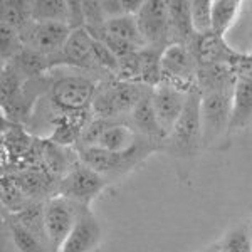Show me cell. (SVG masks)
<instances>
[{
	"label": "cell",
	"instance_id": "obj_15",
	"mask_svg": "<svg viewBox=\"0 0 252 252\" xmlns=\"http://www.w3.org/2000/svg\"><path fill=\"white\" fill-rule=\"evenodd\" d=\"M198 66H212V64H230L237 56V51L225 42V37L215 35L214 32L205 35H195L190 44Z\"/></svg>",
	"mask_w": 252,
	"mask_h": 252
},
{
	"label": "cell",
	"instance_id": "obj_27",
	"mask_svg": "<svg viewBox=\"0 0 252 252\" xmlns=\"http://www.w3.org/2000/svg\"><path fill=\"white\" fill-rule=\"evenodd\" d=\"M7 229H9L12 242L15 244L19 252H51L49 247L42 241H39L34 234H31L27 229L14 220L10 215H7Z\"/></svg>",
	"mask_w": 252,
	"mask_h": 252
},
{
	"label": "cell",
	"instance_id": "obj_23",
	"mask_svg": "<svg viewBox=\"0 0 252 252\" xmlns=\"http://www.w3.org/2000/svg\"><path fill=\"white\" fill-rule=\"evenodd\" d=\"M244 3L241 0H214L212 2V32L215 35L225 37L239 17Z\"/></svg>",
	"mask_w": 252,
	"mask_h": 252
},
{
	"label": "cell",
	"instance_id": "obj_17",
	"mask_svg": "<svg viewBox=\"0 0 252 252\" xmlns=\"http://www.w3.org/2000/svg\"><path fill=\"white\" fill-rule=\"evenodd\" d=\"M170 44H192L195 31L190 14V2H168Z\"/></svg>",
	"mask_w": 252,
	"mask_h": 252
},
{
	"label": "cell",
	"instance_id": "obj_6",
	"mask_svg": "<svg viewBox=\"0 0 252 252\" xmlns=\"http://www.w3.org/2000/svg\"><path fill=\"white\" fill-rule=\"evenodd\" d=\"M109 184L108 180L78 160L72 168L59 180L58 193L67 200L74 202L81 207L91 209V204L104 192Z\"/></svg>",
	"mask_w": 252,
	"mask_h": 252
},
{
	"label": "cell",
	"instance_id": "obj_10",
	"mask_svg": "<svg viewBox=\"0 0 252 252\" xmlns=\"http://www.w3.org/2000/svg\"><path fill=\"white\" fill-rule=\"evenodd\" d=\"M72 29L67 24L61 22H32L26 29L19 32L24 47L35 51L46 58H54L61 49L64 47L66 40L71 35Z\"/></svg>",
	"mask_w": 252,
	"mask_h": 252
},
{
	"label": "cell",
	"instance_id": "obj_21",
	"mask_svg": "<svg viewBox=\"0 0 252 252\" xmlns=\"http://www.w3.org/2000/svg\"><path fill=\"white\" fill-rule=\"evenodd\" d=\"M9 64H12L15 69L19 71V74L24 79L31 81V79H39L44 78L51 72V64H49V58L39 54L35 51L24 47L22 51L17 54V58L14 61H10ZM5 66V64H3Z\"/></svg>",
	"mask_w": 252,
	"mask_h": 252
},
{
	"label": "cell",
	"instance_id": "obj_16",
	"mask_svg": "<svg viewBox=\"0 0 252 252\" xmlns=\"http://www.w3.org/2000/svg\"><path fill=\"white\" fill-rule=\"evenodd\" d=\"M128 121L136 129L138 135L145 138L146 141H150V143L160 146L161 152H163V143L166 140V135L157 120L155 109H153L152 104V91L136 104L135 109L131 111V115L128 116Z\"/></svg>",
	"mask_w": 252,
	"mask_h": 252
},
{
	"label": "cell",
	"instance_id": "obj_22",
	"mask_svg": "<svg viewBox=\"0 0 252 252\" xmlns=\"http://www.w3.org/2000/svg\"><path fill=\"white\" fill-rule=\"evenodd\" d=\"M106 35H111L115 39H120L123 42H128L135 47L143 49L146 47L143 37H141V32L138 29V22L135 15H121V17L106 20L103 31Z\"/></svg>",
	"mask_w": 252,
	"mask_h": 252
},
{
	"label": "cell",
	"instance_id": "obj_28",
	"mask_svg": "<svg viewBox=\"0 0 252 252\" xmlns=\"http://www.w3.org/2000/svg\"><path fill=\"white\" fill-rule=\"evenodd\" d=\"M193 31L197 35H205L212 32V2L210 0H193L190 2Z\"/></svg>",
	"mask_w": 252,
	"mask_h": 252
},
{
	"label": "cell",
	"instance_id": "obj_14",
	"mask_svg": "<svg viewBox=\"0 0 252 252\" xmlns=\"http://www.w3.org/2000/svg\"><path fill=\"white\" fill-rule=\"evenodd\" d=\"M146 143H150V141H146L145 138L138 135L136 129L133 128L128 118H126V120L109 121L96 145L111 153H129Z\"/></svg>",
	"mask_w": 252,
	"mask_h": 252
},
{
	"label": "cell",
	"instance_id": "obj_19",
	"mask_svg": "<svg viewBox=\"0 0 252 252\" xmlns=\"http://www.w3.org/2000/svg\"><path fill=\"white\" fill-rule=\"evenodd\" d=\"M252 123V83L237 81L234 88L232 116H230L229 135L234 136L237 131L247 128Z\"/></svg>",
	"mask_w": 252,
	"mask_h": 252
},
{
	"label": "cell",
	"instance_id": "obj_13",
	"mask_svg": "<svg viewBox=\"0 0 252 252\" xmlns=\"http://www.w3.org/2000/svg\"><path fill=\"white\" fill-rule=\"evenodd\" d=\"M103 239V229L91 209H83L72 232L59 252H94Z\"/></svg>",
	"mask_w": 252,
	"mask_h": 252
},
{
	"label": "cell",
	"instance_id": "obj_29",
	"mask_svg": "<svg viewBox=\"0 0 252 252\" xmlns=\"http://www.w3.org/2000/svg\"><path fill=\"white\" fill-rule=\"evenodd\" d=\"M0 37H2V66L9 64L10 61L17 58V54L24 49L19 32L12 29L7 24L0 22Z\"/></svg>",
	"mask_w": 252,
	"mask_h": 252
},
{
	"label": "cell",
	"instance_id": "obj_20",
	"mask_svg": "<svg viewBox=\"0 0 252 252\" xmlns=\"http://www.w3.org/2000/svg\"><path fill=\"white\" fill-rule=\"evenodd\" d=\"M46 202V200H44ZM44 202H32L27 207H24L17 214H9L14 220H17L24 229H27L31 234H34L39 241H42L51 251L46 229V212H44Z\"/></svg>",
	"mask_w": 252,
	"mask_h": 252
},
{
	"label": "cell",
	"instance_id": "obj_4",
	"mask_svg": "<svg viewBox=\"0 0 252 252\" xmlns=\"http://www.w3.org/2000/svg\"><path fill=\"white\" fill-rule=\"evenodd\" d=\"M74 150L78 153L79 160L84 165H88L89 168L94 170V172L103 175L108 180V184L129 175L136 166L143 163L150 155L161 152L160 146L153 143H146L143 146H140L138 150H135V152H129V153H111L97 145L76 146Z\"/></svg>",
	"mask_w": 252,
	"mask_h": 252
},
{
	"label": "cell",
	"instance_id": "obj_7",
	"mask_svg": "<svg viewBox=\"0 0 252 252\" xmlns=\"http://www.w3.org/2000/svg\"><path fill=\"white\" fill-rule=\"evenodd\" d=\"M198 63L190 44H170L161 52V81L185 93L197 88Z\"/></svg>",
	"mask_w": 252,
	"mask_h": 252
},
{
	"label": "cell",
	"instance_id": "obj_2",
	"mask_svg": "<svg viewBox=\"0 0 252 252\" xmlns=\"http://www.w3.org/2000/svg\"><path fill=\"white\" fill-rule=\"evenodd\" d=\"M152 89L136 81L120 78L101 79L91 104V113L101 120H126Z\"/></svg>",
	"mask_w": 252,
	"mask_h": 252
},
{
	"label": "cell",
	"instance_id": "obj_3",
	"mask_svg": "<svg viewBox=\"0 0 252 252\" xmlns=\"http://www.w3.org/2000/svg\"><path fill=\"white\" fill-rule=\"evenodd\" d=\"M200 91L198 88L189 93L185 109L178 118L177 125L166 135L163 152L177 160H192L198 155L202 143V121H200Z\"/></svg>",
	"mask_w": 252,
	"mask_h": 252
},
{
	"label": "cell",
	"instance_id": "obj_12",
	"mask_svg": "<svg viewBox=\"0 0 252 252\" xmlns=\"http://www.w3.org/2000/svg\"><path fill=\"white\" fill-rule=\"evenodd\" d=\"M187 99H189V93L170 86L166 83L157 84L152 89V104L153 109H155L158 123L165 131V135H168L173 126L177 125L178 118L182 116L185 109Z\"/></svg>",
	"mask_w": 252,
	"mask_h": 252
},
{
	"label": "cell",
	"instance_id": "obj_9",
	"mask_svg": "<svg viewBox=\"0 0 252 252\" xmlns=\"http://www.w3.org/2000/svg\"><path fill=\"white\" fill-rule=\"evenodd\" d=\"M86 207H81L67 198L54 195L44 202V212H46V229L51 252H59L64 246L69 234L72 232L81 212Z\"/></svg>",
	"mask_w": 252,
	"mask_h": 252
},
{
	"label": "cell",
	"instance_id": "obj_26",
	"mask_svg": "<svg viewBox=\"0 0 252 252\" xmlns=\"http://www.w3.org/2000/svg\"><path fill=\"white\" fill-rule=\"evenodd\" d=\"M2 24H7L12 29L20 32L32 22L31 2H17V0H5L0 3Z\"/></svg>",
	"mask_w": 252,
	"mask_h": 252
},
{
	"label": "cell",
	"instance_id": "obj_32",
	"mask_svg": "<svg viewBox=\"0 0 252 252\" xmlns=\"http://www.w3.org/2000/svg\"><path fill=\"white\" fill-rule=\"evenodd\" d=\"M249 10H251V20H252V2L249 3ZM251 54H252V51H251Z\"/></svg>",
	"mask_w": 252,
	"mask_h": 252
},
{
	"label": "cell",
	"instance_id": "obj_8",
	"mask_svg": "<svg viewBox=\"0 0 252 252\" xmlns=\"http://www.w3.org/2000/svg\"><path fill=\"white\" fill-rule=\"evenodd\" d=\"M94 46L96 39L89 34L86 27L74 29L61 52L49 59L51 71L52 69H74V71L89 72L101 79L94 63Z\"/></svg>",
	"mask_w": 252,
	"mask_h": 252
},
{
	"label": "cell",
	"instance_id": "obj_30",
	"mask_svg": "<svg viewBox=\"0 0 252 252\" xmlns=\"http://www.w3.org/2000/svg\"><path fill=\"white\" fill-rule=\"evenodd\" d=\"M232 69L234 76L237 81H247L252 83V54H242L237 52V56L232 59V63L229 64Z\"/></svg>",
	"mask_w": 252,
	"mask_h": 252
},
{
	"label": "cell",
	"instance_id": "obj_1",
	"mask_svg": "<svg viewBox=\"0 0 252 252\" xmlns=\"http://www.w3.org/2000/svg\"><path fill=\"white\" fill-rule=\"evenodd\" d=\"M101 79L84 71L52 69L49 72L47 101L56 115H76L91 111Z\"/></svg>",
	"mask_w": 252,
	"mask_h": 252
},
{
	"label": "cell",
	"instance_id": "obj_5",
	"mask_svg": "<svg viewBox=\"0 0 252 252\" xmlns=\"http://www.w3.org/2000/svg\"><path fill=\"white\" fill-rule=\"evenodd\" d=\"M232 99L234 89L202 94L200 121L204 148H223V140L230 138L229 128L232 116Z\"/></svg>",
	"mask_w": 252,
	"mask_h": 252
},
{
	"label": "cell",
	"instance_id": "obj_25",
	"mask_svg": "<svg viewBox=\"0 0 252 252\" xmlns=\"http://www.w3.org/2000/svg\"><path fill=\"white\" fill-rule=\"evenodd\" d=\"M31 15L34 22H61L69 26V2H31Z\"/></svg>",
	"mask_w": 252,
	"mask_h": 252
},
{
	"label": "cell",
	"instance_id": "obj_11",
	"mask_svg": "<svg viewBox=\"0 0 252 252\" xmlns=\"http://www.w3.org/2000/svg\"><path fill=\"white\" fill-rule=\"evenodd\" d=\"M135 17L146 47L165 51L170 46L168 2H143Z\"/></svg>",
	"mask_w": 252,
	"mask_h": 252
},
{
	"label": "cell",
	"instance_id": "obj_31",
	"mask_svg": "<svg viewBox=\"0 0 252 252\" xmlns=\"http://www.w3.org/2000/svg\"><path fill=\"white\" fill-rule=\"evenodd\" d=\"M200 252H220V249H219V244L214 242V244H210V246L204 247V249H202Z\"/></svg>",
	"mask_w": 252,
	"mask_h": 252
},
{
	"label": "cell",
	"instance_id": "obj_24",
	"mask_svg": "<svg viewBox=\"0 0 252 252\" xmlns=\"http://www.w3.org/2000/svg\"><path fill=\"white\" fill-rule=\"evenodd\" d=\"M220 252H252V223L251 219L234 225L217 242Z\"/></svg>",
	"mask_w": 252,
	"mask_h": 252
},
{
	"label": "cell",
	"instance_id": "obj_33",
	"mask_svg": "<svg viewBox=\"0 0 252 252\" xmlns=\"http://www.w3.org/2000/svg\"><path fill=\"white\" fill-rule=\"evenodd\" d=\"M251 215H252V209H251ZM251 223H252V217H251Z\"/></svg>",
	"mask_w": 252,
	"mask_h": 252
},
{
	"label": "cell",
	"instance_id": "obj_18",
	"mask_svg": "<svg viewBox=\"0 0 252 252\" xmlns=\"http://www.w3.org/2000/svg\"><path fill=\"white\" fill-rule=\"evenodd\" d=\"M235 79L229 64H212V66H198L197 69V88L204 93L227 91L235 88Z\"/></svg>",
	"mask_w": 252,
	"mask_h": 252
}]
</instances>
